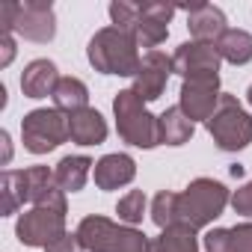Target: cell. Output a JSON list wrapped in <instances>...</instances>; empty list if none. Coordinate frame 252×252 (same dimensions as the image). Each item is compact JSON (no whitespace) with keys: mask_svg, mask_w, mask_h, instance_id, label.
<instances>
[{"mask_svg":"<svg viewBox=\"0 0 252 252\" xmlns=\"http://www.w3.org/2000/svg\"><path fill=\"white\" fill-rule=\"evenodd\" d=\"M86 60L98 74H113V77H131L140 68V45L131 33H125L119 27H101L86 45Z\"/></svg>","mask_w":252,"mask_h":252,"instance_id":"obj_1","label":"cell"},{"mask_svg":"<svg viewBox=\"0 0 252 252\" xmlns=\"http://www.w3.org/2000/svg\"><path fill=\"white\" fill-rule=\"evenodd\" d=\"M149 252H199L196 228H190V225H169L158 237H152V249Z\"/></svg>","mask_w":252,"mask_h":252,"instance_id":"obj_23","label":"cell"},{"mask_svg":"<svg viewBox=\"0 0 252 252\" xmlns=\"http://www.w3.org/2000/svg\"><path fill=\"white\" fill-rule=\"evenodd\" d=\"M202 243H205V252H234L231 228H208Z\"/></svg>","mask_w":252,"mask_h":252,"instance_id":"obj_27","label":"cell"},{"mask_svg":"<svg viewBox=\"0 0 252 252\" xmlns=\"http://www.w3.org/2000/svg\"><path fill=\"white\" fill-rule=\"evenodd\" d=\"M113 116H116V131L122 143H128L134 149H146V152L163 146L160 143V116H155L134 89L116 92Z\"/></svg>","mask_w":252,"mask_h":252,"instance_id":"obj_3","label":"cell"},{"mask_svg":"<svg viewBox=\"0 0 252 252\" xmlns=\"http://www.w3.org/2000/svg\"><path fill=\"white\" fill-rule=\"evenodd\" d=\"M228 172H231V178H243V166H240V163L228 166Z\"/></svg>","mask_w":252,"mask_h":252,"instance_id":"obj_33","label":"cell"},{"mask_svg":"<svg viewBox=\"0 0 252 252\" xmlns=\"http://www.w3.org/2000/svg\"><path fill=\"white\" fill-rule=\"evenodd\" d=\"M134 178H137V160L131 155H125V152L104 155L101 160H95V169H92V181L104 193L119 190V187H128Z\"/></svg>","mask_w":252,"mask_h":252,"instance_id":"obj_15","label":"cell"},{"mask_svg":"<svg viewBox=\"0 0 252 252\" xmlns=\"http://www.w3.org/2000/svg\"><path fill=\"white\" fill-rule=\"evenodd\" d=\"M178 12L175 3H160V0H149V3H140V24H137V45L158 51V45L166 42L169 36V21Z\"/></svg>","mask_w":252,"mask_h":252,"instance_id":"obj_12","label":"cell"},{"mask_svg":"<svg viewBox=\"0 0 252 252\" xmlns=\"http://www.w3.org/2000/svg\"><path fill=\"white\" fill-rule=\"evenodd\" d=\"M92 169H95L92 158H86V155H65L54 166V178H57V184H60L63 193H80L86 187Z\"/></svg>","mask_w":252,"mask_h":252,"instance_id":"obj_18","label":"cell"},{"mask_svg":"<svg viewBox=\"0 0 252 252\" xmlns=\"http://www.w3.org/2000/svg\"><path fill=\"white\" fill-rule=\"evenodd\" d=\"M0 33H15L27 42L48 45L57 39V15L51 0H6L0 3Z\"/></svg>","mask_w":252,"mask_h":252,"instance_id":"obj_5","label":"cell"},{"mask_svg":"<svg viewBox=\"0 0 252 252\" xmlns=\"http://www.w3.org/2000/svg\"><path fill=\"white\" fill-rule=\"evenodd\" d=\"M246 104L252 107V83H249V89H246Z\"/></svg>","mask_w":252,"mask_h":252,"instance_id":"obj_34","label":"cell"},{"mask_svg":"<svg viewBox=\"0 0 252 252\" xmlns=\"http://www.w3.org/2000/svg\"><path fill=\"white\" fill-rule=\"evenodd\" d=\"M220 54L214 45L208 42H181L172 54V68L181 80H190V77H205V74H220Z\"/></svg>","mask_w":252,"mask_h":252,"instance_id":"obj_11","label":"cell"},{"mask_svg":"<svg viewBox=\"0 0 252 252\" xmlns=\"http://www.w3.org/2000/svg\"><path fill=\"white\" fill-rule=\"evenodd\" d=\"M110 128H107V119L95 110V107H86V110H77L68 116V140L74 146H101L107 140Z\"/></svg>","mask_w":252,"mask_h":252,"instance_id":"obj_17","label":"cell"},{"mask_svg":"<svg viewBox=\"0 0 252 252\" xmlns=\"http://www.w3.org/2000/svg\"><path fill=\"white\" fill-rule=\"evenodd\" d=\"M178 9L187 12V30L193 42H208L217 45V39L228 30L225 12L214 3H181Z\"/></svg>","mask_w":252,"mask_h":252,"instance_id":"obj_13","label":"cell"},{"mask_svg":"<svg viewBox=\"0 0 252 252\" xmlns=\"http://www.w3.org/2000/svg\"><path fill=\"white\" fill-rule=\"evenodd\" d=\"M175 199H178V193H172V190H160L152 199V222L160 231L169 228V225H175Z\"/></svg>","mask_w":252,"mask_h":252,"instance_id":"obj_26","label":"cell"},{"mask_svg":"<svg viewBox=\"0 0 252 252\" xmlns=\"http://www.w3.org/2000/svg\"><path fill=\"white\" fill-rule=\"evenodd\" d=\"M24 175H27V190H30V205L33 208H51V211L68 214V202H65L68 193L60 190L51 166L36 163V166H27Z\"/></svg>","mask_w":252,"mask_h":252,"instance_id":"obj_14","label":"cell"},{"mask_svg":"<svg viewBox=\"0 0 252 252\" xmlns=\"http://www.w3.org/2000/svg\"><path fill=\"white\" fill-rule=\"evenodd\" d=\"M45 252H86L83 246H80V237H77V231H65L60 240H54Z\"/></svg>","mask_w":252,"mask_h":252,"instance_id":"obj_30","label":"cell"},{"mask_svg":"<svg viewBox=\"0 0 252 252\" xmlns=\"http://www.w3.org/2000/svg\"><path fill=\"white\" fill-rule=\"evenodd\" d=\"M12 60H15V36L0 33V68H6Z\"/></svg>","mask_w":252,"mask_h":252,"instance_id":"obj_31","label":"cell"},{"mask_svg":"<svg viewBox=\"0 0 252 252\" xmlns=\"http://www.w3.org/2000/svg\"><path fill=\"white\" fill-rule=\"evenodd\" d=\"M24 202H30L24 169H6L0 175V214L12 217V214H18L24 208Z\"/></svg>","mask_w":252,"mask_h":252,"instance_id":"obj_19","label":"cell"},{"mask_svg":"<svg viewBox=\"0 0 252 252\" xmlns=\"http://www.w3.org/2000/svg\"><path fill=\"white\" fill-rule=\"evenodd\" d=\"M231 202V190L217 178H193L175 199V225L208 228Z\"/></svg>","mask_w":252,"mask_h":252,"instance_id":"obj_2","label":"cell"},{"mask_svg":"<svg viewBox=\"0 0 252 252\" xmlns=\"http://www.w3.org/2000/svg\"><path fill=\"white\" fill-rule=\"evenodd\" d=\"M217 54L220 60L231 63V65H246L252 63V33L240 30V27H228L220 39H217Z\"/></svg>","mask_w":252,"mask_h":252,"instance_id":"obj_21","label":"cell"},{"mask_svg":"<svg viewBox=\"0 0 252 252\" xmlns=\"http://www.w3.org/2000/svg\"><path fill=\"white\" fill-rule=\"evenodd\" d=\"M0 143H3V166L12 160V140H9V131H0Z\"/></svg>","mask_w":252,"mask_h":252,"instance_id":"obj_32","label":"cell"},{"mask_svg":"<svg viewBox=\"0 0 252 252\" xmlns=\"http://www.w3.org/2000/svg\"><path fill=\"white\" fill-rule=\"evenodd\" d=\"M77 237L86 252H149L152 240L125 222H113L110 217L89 214L77 222Z\"/></svg>","mask_w":252,"mask_h":252,"instance_id":"obj_4","label":"cell"},{"mask_svg":"<svg viewBox=\"0 0 252 252\" xmlns=\"http://www.w3.org/2000/svg\"><path fill=\"white\" fill-rule=\"evenodd\" d=\"M193 134H196V125L184 116V110H181L178 104H175V107H166V110L160 113V143H163V146L178 149V146L190 143Z\"/></svg>","mask_w":252,"mask_h":252,"instance_id":"obj_20","label":"cell"},{"mask_svg":"<svg viewBox=\"0 0 252 252\" xmlns=\"http://www.w3.org/2000/svg\"><path fill=\"white\" fill-rule=\"evenodd\" d=\"M205 128H208V134H211V140L220 152L234 155V152H243L252 143V113L243 110L237 95L222 92L214 116L205 122Z\"/></svg>","mask_w":252,"mask_h":252,"instance_id":"obj_6","label":"cell"},{"mask_svg":"<svg viewBox=\"0 0 252 252\" xmlns=\"http://www.w3.org/2000/svg\"><path fill=\"white\" fill-rule=\"evenodd\" d=\"M234 237V252H252V220H243L231 228Z\"/></svg>","mask_w":252,"mask_h":252,"instance_id":"obj_29","label":"cell"},{"mask_svg":"<svg viewBox=\"0 0 252 252\" xmlns=\"http://www.w3.org/2000/svg\"><path fill=\"white\" fill-rule=\"evenodd\" d=\"M175 74L172 68V57H166L163 51H146L143 60H140V68L134 74V83L131 89L149 104V101H158L163 92H166V83L169 77Z\"/></svg>","mask_w":252,"mask_h":252,"instance_id":"obj_10","label":"cell"},{"mask_svg":"<svg viewBox=\"0 0 252 252\" xmlns=\"http://www.w3.org/2000/svg\"><path fill=\"white\" fill-rule=\"evenodd\" d=\"M21 143L30 155L42 158L68 143V116L57 107H36L21 119Z\"/></svg>","mask_w":252,"mask_h":252,"instance_id":"obj_7","label":"cell"},{"mask_svg":"<svg viewBox=\"0 0 252 252\" xmlns=\"http://www.w3.org/2000/svg\"><path fill=\"white\" fill-rule=\"evenodd\" d=\"M57 83H60V68H57L54 60H45V57L30 60L21 71V95L24 98L42 101V98L54 95Z\"/></svg>","mask_w":252,"mask_h":252,"instance_id":"obj_16","label":"cell"},{"mask_svg":"<svg viewBox=\"0 0 252 252\" xmlns=\"http://www.w3.org/2000/svg\"><path fill=\"white\" fill-rule=\"evenodd\" d=\"M65 231H68L65 228V214L51 211V208H30V211L18 214V220H15L18 243L30 246V249H48Z\"/></svg>","mask_w":252,"mask_h":252,"instance_id":"obj_8","label":"cell"},{"mask_svg":"<svg viewBox=\"0 0 252 252\" xmlns=\"http://www.w3.org/2000/svg\"><path fill=\"white\" fill-rule=\"evenodd\" d=\"M54 107L65 116L77 113V110H86L89 107V86L80 80V77H60L54 95H51Z\"/></svg>","mask_w":252,"mask_h":252,"instance_id":"obj_22","label":"cell"},{"mask_svg":"<svg viewBox=\"0 0 252 252\" xmlns=\"http://www.w3.org/2000/svg\"><path fill=\"white\" fill-rule=\"evenodd\" d=\"M231 211L237 214V217H246V220H252V181H246V184H240L237 190H231Z\"/></svg>","mask_w":252,"mask_h":252,"instance_id":"obj_28","label":"cell"},{"mask_svg":"<svg viewBox=\"0 0 252 252\" xmlns=\"http://www.w3.org/2000/svg\"><path fill=\"white\" fill-rule=\"evenodd\" d=\"M146 208H149V199H146V193L143 190H128L125 196H119V202H116V214H119V222H125V225H140L143 222V217H146Z\"/></svg>","mask_w":252,"mask_h":252,"instance_id":"obj_24","label":"cell"},{"mask_svg":"<svg viewBox=\"0 0 252 252\" xmlns=\"http://www.w3.org/2000/svg\"><path fill=\"white\" fill-rule=\"evenodd\" d=\"M110 12V24L125 30V33H137V24H140V3H131V0H113L107 6Z\"/></svg>","mask_w":252,"mask_h":252,"instance_id":"obj_25","label":"cell"},{"mask_svg":"<svg viewBox=\"0 0 252 252\" xmlns=\"http://www.w3.org/2000/svg\"><path fill=\"white\" fill-rule=\"evenodd\" d=\"M220 74H205V77H190L181 80V92H178V107L184 110V116L196 125V122H208L220 104Z\"/></svg>","mask_w":252,"mask_h":252,"instance_id":"obj_9","label":"cell"}]
</instances>
